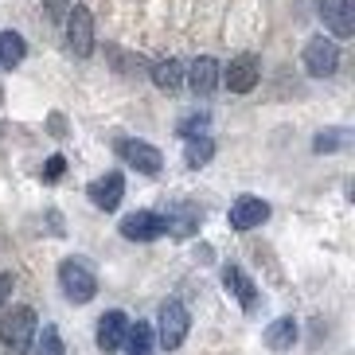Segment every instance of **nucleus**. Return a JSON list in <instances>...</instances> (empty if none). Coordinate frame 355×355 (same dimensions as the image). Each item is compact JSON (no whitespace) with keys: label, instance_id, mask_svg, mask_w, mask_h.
<instances>
[{"label":"nucleus","instance_id":"nucleus-1","mask_svg":"<svg viewBox=\"0 0 355 355\" xmlns=\"http://www.w3.org/2000/svg\"><path fill=\"white\" fill-rule=\"evenodd\" d=\"M35 313L28 309V304H16V309H8V313L0 316V344H4V352L8 355H28L35 344Z\"/></svg>","mask_w":355,"mask_h":355},{"label":"nucleus","instance_id":"nucleus-2","mask_svg":"<svg viewBox=\"0 0 355 355\" xmlns=\"http://www.w3.org/2000/svg\"><path fill=\"white\" fill-rule=\"evenodd\" d=\"M59 285H63V293H67L71 304L94 301V293H98V277L83 258H67L63 266H59Z\"/></svg>","mask_w":355,"mask_h":355},{"label":"nucleus","instance_id":"nucleus-3","mask_svg":"<svg viewBox=\"0 0 355 355\" xmlns=\"http://www.w3.org/2000/svg\"><path fill=\"white\" fill-rule=\"evenodd\" d=\"M188 328H191V316H188L184 304H180V301H164V304H160V316H157V340H160V347L176 352V347L188 340Z\"/></svg>","mask_w":355,"mask_h":355},{"label":"nucleus","instance_id":"nucleus-4","mask_svg":"<svg viewBox=\"0 0 355 355\" xmlns=\"http://www.w3.org/2000/svg\"><path fill=\"white\" fill-rule=\"evenodd\" d=\"M63 24H67V47H71V55L86 59V55L94 51V12L86 8V4H71Z\"/></svg>","mask_w":355,"mask_h":355},{"label":"nucleus","instance_id":"nucleus-5","mask_svg":"<svg viewBox=\"0 0 355 355\" xmlns=\"http://www.w3.org/2000/svg\"><path fill=\"white\" fill-rule=\"evenodd\" d=\"M304 71L313 74V78H332L340 71V47H336V40L316 35V40L304 43Z\"/></svg>","mask_w":355,"mask_h":355},{"label":"nucleus","instance_id":"nucleus-6","mask_svg":"<svg viewBox=\"0 0 355 355\" xmlns=\"http://www.w3.org/2000/svg\"><path fill=\"white\" fill-rule=\"evenodd\" d=\"M121 234L129 242H153V239H164L168 234V219L160 211H133L121 219Z\"/></svg>","mask_w":355,"mask_h":355},{"label":"nucleus","instance_id":"nucleus-7","mask_svg":"<svg viewBox=\"0 0 355 355\" xmlns=\"http://www.w3.org/2000/svg\"><path fill=\"white\" fill-rule=\"evenodd\" d=\"M117 157L125 160L129 168L145 172V176H157L160 168H164V157H160V148H153L148 141H133V137L117 141Z\"/></svg>","mask_w":355,"mask_h":355},{"label":"nucleus","instance_id":"nucleus-8","mask_svg":"<svg viewBox=\"0 0 355 355\" xmlns=\"http://www.w3.org/2000/svg\"><path fill=\"white\" fill-rule=\"evenodd\" d=\"M316 8H320V20L328 24V32L336 40H347L355 32V8L352 0H316Z\"/></svg>","mask_w":355,"mask_h":355},{"label":"nucleus","instance_id":"nucleus-9","mask_svg":"<svg viewBox=\"0 0 355 355\" xmlns=\"http://www.w3.org/2000/svg\"><path fill=\"white\" fill-rule=\"evenodd\" d=\"M270 219V203L258 196H239L230 203V227L234 230H254Z\"/></svg>","mask_w":355,"mask_h":355},{"label":"nucleus","instance_id":"nucleus-10","mask_svg":"<svg viewBox=\"0 0 355 355\" xmlns=\"http://www.w3.org/2000/svg\"><path fill=\"white\" fill-rule=\"evenodd\" d=\"M261 78V63L258 55H239V59H230L227 74H223V83L234 90V94H246V90H254Z\"/></svg>","mask_w":355,"mask_h":355},{"label":"nucleus","instance_id":"nucleus-11","mask_svg":"<svg viewBox=\"0 0 355 355\" xmlns=\"http://www.w3.org/2000/svg\"><path fill=\"white\" fill-rule=\"evenodd\" d=\"M121 196H125V176H121V172H105L102 180L90 184V203H94L98 211H117Z\"/></svg>","mask_w":355,"mask_h":355},{"label":"nucleus","instance_id":"nucleus-12","mask_svg":"<svg viewBox=\"0 0 355 355\" xmlns=\"http://www.w3.org/2000/svg\"><path fill=\"white\" fill-rule=\"evenodd\" d=\"M125 328H129V316L125 313H105L102 320H98V347H102L105 355L110 352H121V344H125Z\"/></svg>","mask_w":355,"mask_h":355},{"label":"nucleus","instance_id":"nucleus-13","mask_svg":"<svg viewBox=\"0 0 355 355\" xmlns=\"http://www.w3.org/2000/svg\"><path fill=\"white\" fill-rule=\"evenodd\" d=\"M219 78H223L219 63H215V59H207V55H203V59H196V63H191V71H188V86L196 90L199 98L215 94V90H219Z\"/></svg>","mask_w":355,"mask_h":355},{"label":"nucleus","instance_id":"nucleus-14","mask_svg":"<svg viewBox=\"0 0 355 355\" xmlns=\"http://www.w3.org/2000/svg\"><path fill=\"white\" fill-rule=\"evenodd\" d=\"M223 285L239 297V304L246 309V313H254V304H258V289H254V282L239 270V266H227V270H223Z\"/></svg>","mask_w":355,"mask_h":355},{"label":"nucleus","instance_id":"nucleus-15","mask_svg":"<svg viewBox=\"0 0 355 355\" xmlns=\"http://www.w3.org/2000/svg\"><path fill=\"white\" fill-rule=\"evenodd\" d=\"M293 344H297V320L293 316H282V320H273L266 328V347L270 352H293Z\"/></svg>","mask_w":355,"mask_h":355},{"label":"nucleus","instance_id":"nucleus-16","mask_svg":"<svg viewBox=\"0 0 355 355\" xmlns=\"http://www.w3.org/2000/svg\"><path fill=\"white\" fill-rule=\"evenodd\" d=\"M153 344H157V332H153V324L137 320L125 328V355H153Z\"/></svg>","mask_w":355,"mask_h":355},{"label":"nucleus","instance_id":"nucleus-17","mask_svg":"<svg viewBox=\"0 0 355 355\" xmlns=\"http://www.w3.org/2000/svg\"><path fill=\"white\" fill-rule=\"evenodd\" d=\"M24 55H28V43H24L20 32H0V67H4V71L20 67Z\"/></svg>","mask_w":355,"mask_h":355},{"label":"nucleus","instance_id":"nucleus-18","mask_svg":"<svg viewBox=\"0 0 355 355\" xmlns=\"http://www.w3.org/2000/svg\"><path fill=\"white\" fill-rule=\"evenodd\" d=\"M153 83L160 86V90H168V94H176L180 86H184V63L180 59H164V63L153 67Z\"/></svg>","mask_w":355,"mask_h":355},{"label":"nucleus","instance_id":"nucleus-19","mask_svg":"<svg viewBox=\"0 0 355 355\" xmlns=\"http://www.w3.org/2000/svg\"><path fill=\"white\" fill-rule=\"evenodd\" d=\"M211 157H215V141H211L207 133L188 137V148H184V164H188V168H203Z\"/></svg>","mask_w":355,"mask_h":355},{"label":"nucleus","instance_id":"nucleus-20","mask_svg":"<svg viewBox=\"0 0 355 355\" xmlns=\"http://www.w3.org/2000/svg\"><path fill=\"white\" fill-rule=\"evenodd\" d=\"M105 55H110V63H114V71L121 74V78L145 71V59H141V55H125L121 47H105Z\"/></svg>","mask_w":355,"mask_h":355},{"label":"nucleus","instance_id":"nucleus-21","mask_svg":"<svg viewBox=\"0 0 355 355\" xmlns=\"http://www.w3.org/2000/svg\"><path fill=\"white\" fill-rule=\"evenodd\" d=\"M35 355H67L63 336L55 324H43V332H35Z\"/></svg>","mask_w":355,"mask_h":355},{"label":"nucleus","instance_id":"nucleus-22","mask_svg":"<svg viewBox=\"0 0 355 355\" xmlns=\"http://www.w3.org/2000/svg\"><path fill=\"white\" fill-rule=\"evenodd\" d=\"M347 141H352L347 129H324V133H316L313 148H316V153H336V148H344Z\"/></svg>","mask_w":355,"mask_h":355},{"label":"nucleus","instance_id":"nucleus-23","mask_svg":"<svg viewBox=\"0 0 355 355\" xmlns=\"http://www.w3.org/2000/svg\"><path fill=\"white\" fill-rule=\"evenodd\" d=\"M74 0H43V12H47V20L51 24H63L67 20V12H71Z\"/></svg>","mask_w":355,"mask_h":355},{"label":"nucleus","instance_id":"nucleus-24","mask_svg":"<svg viewBox=\"0 0 355 355\" xmlns=\"http://www.w3.org/2000/svg\"><path fill=\"white\" fill-rule=\"evenodd\" d=\"M203 129H207V114H191L180 121V137H199Z\"/></svg>","mask_w":355,"mask_h":355},{"label":"nucleus","instance_id":"nucleus-25","mask_svg":"<svg viewBox=\"0 0 355 355\" xmlns=\"http://www.w3.org/2000/svg\"><path fill=\"white\" fill-rule=\"evenodd\" d=\"M63 172H67V160H63V157H51L47 164H43V180H51V184L63 176Z\"/></svg>","mask_w":355,"mask_h":355},{"label":"nucleus","instance_id":"nucleus-26","mask_svg":"<svg viewBox=\"0 0 355 355\" xmlns=\"http://www.w3.org/2000/svg\"><path fill=\"white\" fill-rule=\"evenodd\" d=\"M12 297V273H0V304Z\"/></svg>","mask_w":355,"mask_h":355}]
</instances>
